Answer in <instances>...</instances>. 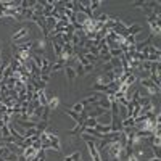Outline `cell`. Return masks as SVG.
Here are the masks:
<instances>
[{
  "label": "cell",
  "instance_id": "obj_19",
  "mask_svg": "<svg viewBox=\"0 0 161 161\" xmlns=\"http://www.w3.org/2000/svg\"><path fill=\"white\" fill-rule=\"evenodd\" d=\"M39 161H45V158H40V159H39Z\"/></svg>",
  "mask_w": 161,
  "mask_h": 161
},
{
  "label": "cell",
  "instance_id": "obj_14",
  "mask_svg": "<svg viewBox=\"0 0 161 161\" xmlns=\"http://www.w3.org/2000/svg\"><path fill=\"white\" fill-rule=\"evenodd\" d=\"M82 68H84V74H86V73H90V71L95 69V64H86V66H82Z\"/></svg>",
  "mask_w": 161,
  "mask_h": 161
},
{
  "label": "cell",
  "instance_id": "obj_18",
  "mask_svg": "<svg viewBox=\"0 0 161 161\" xmlns=\"http://www.w3.org/2000/svg\"><path fill=\"white\" fill-rule=\"evenodd\" d=\"M147 161H161V158H148Z\"/></svg>",
  "mask_w": 161,
  "mask_h": 161
},
{
  "label": "cell",
  "instance_id": "obj_2",
  "mask_svg": "<svg viewBox=\"0 0 161 161\" xmlns=\"http://www.w3.org/2000/svg\"><path fill=\"white\" fill-rule=\"evenodd\" d=\"M29 36V28H19L18 31H15V34L11 36V40H13V44H16L18 40H21V39H24V37H28Z\"/></svg>",
  "mask_w": 161,
  "mask_h": 161
},
{
  "label": "cell",
  "instance_id": "obj_7",
  "mask_svg": "<svg viewBox=\"0 0 161 161\" xmlns=\"http://www.w3.org/2000/svg\"><path fill=\"white\" fill-rule=\"evenodd\" d=\"M64 66H66V61H64V60H57V63H53V64H52L50 73L58 71V69H64Z\"/></svg>",
  "mask_w": 161,
  "mask_h": 161
},
{
  "label": "cell",
  "instance_id": "obj_11",
  "mask_svg": "<svg viewBox=\"0 0 161 161\" xmlns=\"http://www.w3.org/2000/svg\"><path fill=\"white\" fill-rule=\"evenodd\" d=\"M97 124H98V121L95 118H87L84 121V127H95Z\"/></svg>",
  "mask_w": 161,
  "mask_h": 161
},
{
  "label": "cell",
  "instance_id": "obj_17",
  "mask_svg": "<svg viewBox=\"0 0 161 161\" xmlns=\"http://www.w3.org/2000/svg\"><path fill=\"white\" fill-rule=\"evenodd\" d=\"M63 161H73V158H71V155H66V156L63 158Z\"/></svg>",
  "mask_w": 161,
  "mask_h": 161
},
{
  "label": "cell",
  "instance_id": "obj_1",
  "mask_svg": "<svg viewBox=\"0 0 161 161\" xmlns=\"http://www.w3.org/2000/svg\"><path fill=\"white\" fill-rule=\"evenodd\" d=\"M45 97H47V106L50 110H55L57 106L60 105V98L57 93H53V92H45Z\"/></svg>",
  "mask_w": 161,
  "mask_h": 161
},
{
  "label": "cell",
  "instance_id": "obj_12",
  "mask_svg": "<svg viewBox=\"0 0 161 161\" xmlns=\"http://www.w3.org/2000/svg\"><path fill=\"white\" fill-rule=\"evenodd\" d=\"M100 5H102V2L100 0H90V3H89V8H90V11L93 13L97 8H100Z\"/></svg>",
  "mask_w": 161,
  "mask_h": 161
},
{
  "label": "cell",
  "instance_id": "obj_10",
  "mask_svg": "<svg viewBox=\"0 0 161 161\" xmlns=\"http://www.w3.org/2000/svg\"><path fill=\"white\" fill-rule=\"evenodd\" d=\"M36 155H37V150H34L32 147H28V148H24V152H23V156L26 158V161L32 156H36Z\"/></svg>",
  "mask_w": 161,
  "mask_h": 161
},
{
  "label": "cell",
  "instance_id": "obj_13",
  "mask_svg": "<svg viewBox=\"0 0 161 161\" xmlns=\"http://www.w3.org/2000/svg\"><path fill=\"white\" fill-rule=\"evenodd\" d=\"M69 110H73V111H76V113H79V114H80V113L84 111V106H82V103H80V102H77L76 105H73V106H71Z\"/></svg>",
  "mask_w": 161,
  "mask_h": 161
},
{
  "label": "cell",
  "instance_id": "obj_4",
  "mask_svg": "<svg viewBox=\"0 0 161 161\" xmlns=\"http://www.w3.org/2000/svg\"><path fill=\"white\" fill-rule=\"evenodd\" d=\"M142 26L140 24H130V26H127V29H126V32L129 34V36H134V37H136L139 32H142Z\"/></svg>",
  "mask_w": 161,
  "mask_h": 161
},
{
  "label": "cell",
  "instance_id": "obj_9",
  "mask_svg": "<svg viewBox=\"0 0 161 161\" xmlns=\"http://www.w3.org/2000/svg\"><path fill=\"white\" fill-rule=\"evenodd\" d=\"M95 130L100 132V134H110L111 132V126L110 124H97L95 126Z\"/></svg>",
  "mask_w": 161,
  "mask_h": 161
},
{
  "label": "cell",
  "instance_id": "obj_3",
  "mask_svg": "<svg viewBox=\"0 0 161 161\" xmlns=\"http://www.w3.org/2000/svg\"><path fill=\"white\" fill-rule=\"evenodd\" d=\"M50 68H52V63L47 57L42 58V64H40V74H47L50 76Z\"/></svg>",
  "mask_w": 161,
  "mask_h": 161
},
{
  "label": "cell",
  "instance_id": "obj_15",
  "mask_svg": "<svg viewBox=\"0 0 161 161\" xmlns=\"http://www.w3.org/2000/svg\"><path fill=\"white\" fill-rule=\"evenodd\" d=\"M71 158H73V161H80V152H74L71 155Z\"/></svg>",
  "mask_w": 161,
  "mask_h": 161
},
{
  "label": "cell",
  "instance_id": "obj_16",
  "mask_svg": "<svg viewBox=\"0 0 161 161\" xmlns=\"http://www.w3.org/2000/svg\"><path fill=\"white\" fill-rule=\"evenodd\" d=\"M143 5H145V0H139V2H134V7H142V8H143Z\"/></svg>",
  "mask_w": 161,
  "mask_h": 161
},
{
  "label": "cell",
  "instance_id": "obj_5",
  "mask_svg": "<svg viewBox=\"0 0 161 161\" xmlns=\"http://www.w3.org/2000/svg\"><path fill=\"white\" fill-rule=\"evenodd\" d=\"M126 127H136V119L129 116L121 121V129H126Z\"/></svg>",
  "mask_w": 161,
  "mask_h": 161
},
{
  "label": "cell",
  "instance_id": "obj_6",
  "mask_svg": "<svg viewBox=\"0 0 161 161\" xmlns=\"http://www.w3.org/2000/svg\"><path fill=\"white\" fill-rule=\"evenodd\" d=\"M55 26H57V19H55V18H52V16L45 18V28H47V31H48V32H53Z\"/></svg>",
  "mask_w": 161,
  "mask_h": 161
},
{
  "label": "cell",
  "instance_id": "obj_8",
  "mask_svg": "<svg viewBox=\"0 0 161 161\" xmlns=\"http://www.w3.org/2000/svg\"><path fill=\"white\" fill-rule=\"evenodd\" d=\"M64 73H66V77H68L69 82H73V80L76 79V71H74V68H71V66H64Z\"/></svg>",
  "mask_w": 161,
  "mask_h": 161
}]
</instances>
